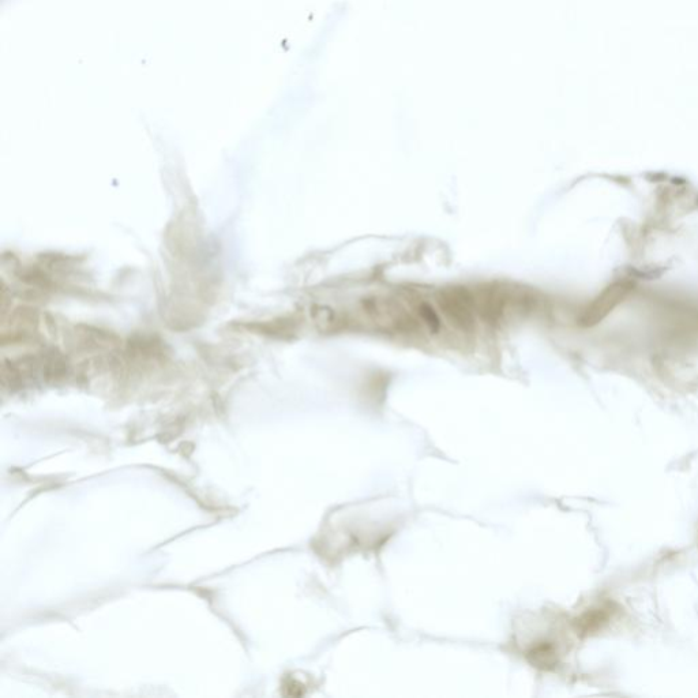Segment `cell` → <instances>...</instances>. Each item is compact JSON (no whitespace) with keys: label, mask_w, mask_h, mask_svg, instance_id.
Listing matches in <instances>:
<instances>
[{"label":"cell","mask_w":698,"mask_h":698,"mask_svg":"<svg viewBox=\"0 0 698 698\" xmlns=\"http://www.w3.org/2000/svg\"><path fill=\"white\" fill-rule=\"evenodd\" d=\"M362 313L367 320L378 328L385 330H407L411 328L412 320L409 313L396 300L389 298H367L362 300Z\"/></svg>","instance_id":"obj_1"},{"label":"cell","mask_w":698,"mask_h":698,"mask_svg":"<svg viewBox=\"0 0 698 698\" xmlns=\"http://www.w3.org/2000/svg\"><path fill=\"white\" fill-rule=\"evenodd\" d=\"M438 303L446 318L456 328L465 330V332L475 328V295L468 291L467 288L454 287L441 291Z\"/></svg>","instance_id":"obj_2"},{"label":"cell","mask_w":698,"mask_h":698,"mask_svg":"<svg viewBox=\"0 0 698 698\" xmlns=\"http://www.w3.org/2000/svg\"><path fill=\"white\" fill-rule=\"evenodd\" d=\"M311 320L322 333L336 332L340 328V317L335 309L325 305L314 306L310 311Z\"/></svg>","instance_id":"obj_3"},{"label":"cell","mask_w":698,"mask_h":698,"mask_svg":"<svg viewBox=\"0 0 698 698\" xmlns=\"http://www.w3.org/2000/svg\"><path fill=\"white\" fill-rule=\"evenodd\" d=\"M416 311H418L419 317L422 318L423 324L430 329V332L434 333V335L438 333V330L441 329V321H439L438 314L435 313L433 307L427 305V303H419Z\"/></svg>","instance_id":"obj_4"}]
</instances>
